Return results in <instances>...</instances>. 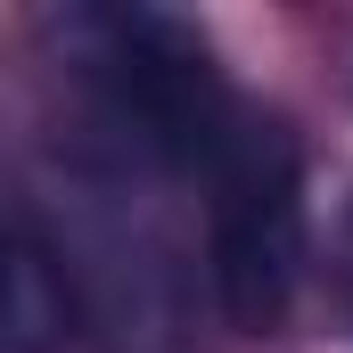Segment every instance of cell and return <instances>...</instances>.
<instances>
[{"label":"cell","instance_id":"cell-1","mask_svg":"<svg viewBox=\"0 0 353 353\" xmlns=\"http://www.w3.org/2000/svg\"><path fill=\"white\" fill-rule=\"evenodd\" d=\"M222 197H214V279L239 329H279L304 288V181L279 123H239L222 140Z\"/></svg>","mask_w":353,"mask_h":353},{"label":"cell","instance_id":"cell-2","mask_svg":"<svg viewBox=\"0 0 353 353\" xmlns=\"http://www.w3.org/2000/svg\"><path fill=\"white\" fill-rule=\"evenodd\" d=\"M99 83L115 90L123 123H140V140H157L165 157H222V140L239 132L205 41L157 8L99 17Z\"/></svg>","mask_w":353,"mask_h":353},{"label":"cell","instance_id":"cell-3","mask_svg":"<svg viewBox=\"0 0 353 353\" xmlns=\"http://www.w3.org/2000/svg\"><path fill=\"white\" fill-rule=\"evenodd\" d=\"M83 296L58 239L25 214H0V353H74Z\"/></svg>","mask_w":353,"mask_h":353},{"label":"cell","instance_id":"cell-4","mask_svg":"<svg viewBox=\"0 0 353 353\" xmlns=\"http://www.w3.org/2000/svg\"><path fill=\"white\" fill-rule=\"evenodd\" d=\"M337 279H345V304H353V205H345V222H337Z\"/></svg>","mask_w":353,"mask_h":353}]
</instances>
